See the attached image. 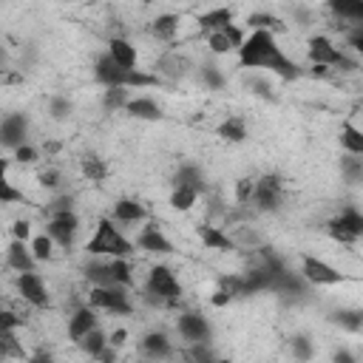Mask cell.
<instances>
[{"label": "cell", "mask_w": 363, "mask_h": 363, "mask_svg": "<svg viewBox=\"0 0 363 363\" xmlns=\"http://www.w3.org/2000/svg\"><path fill=\"white\" fill-rule=\"evenodd\" d=\"M239 60L244 68H270L275 77H281L286 83H293L304 74L301 65L293 62L278 48V43L270 32H253L250 37H244V43L239 48Z\"/></svg>", "instance_id": "cell-1"}, {"label": "cell", "mask_w": 363, "mask_h": 363, "mask_svg": "<svg viewBox=\"0 0 363 363\" xmlns=\"http://www.w3.org/2000/svg\"><path fill=\"white\" fill-rule=\"evenodd\" d=\"M94 77L97 83H103L105 88H154L162 80L157 74H145L142 68H119L108 54H100L94 62Z\"/></svg>", "instance_id": "cell-2"}, {"label": "cell", "mask_w": 363, "mask_h": 363, "mask_svg": "<svg viewBox=\"0 0 363 363\" xmlns=\"http://www.w3.org/2000/svg\"><path fill=\"white\" fill-rule=\"evenodd\" d=\"M145 301L154 304V307H173L182 298V284L176 281L173 270L165 264L151 267L148 272V284H145Z\"/></svg>", "instance_id": "cell-3"}, {"label": "cell", "mask_w": 363, "mask_h": 363, "mask_svg": "<svg viewBox=\"0 0 363 363\" xmlns=\"http://www.w3.org/2000/svg\"><path fill=\"white\" fill-rule=\"evenodd\" d=\"M88 256H108V258H128L133 253V244L114 227L111 219H100L97 222V233L91 236V242L86 244Z\"/></svg>", "instance_id": "cell-4"}, {"label": "cell", "mask_w": 363, "mask_h": 363, "mask_svg": "<svg viewBox=\"0 0 363 363\" xmlns=\"http://www.w3.org/2000/svg\"><path fill=\"white\" fill-rule=\"evenodd\" d=\"M307 57L312 65H324L329 71H355L357 60H352L343 48H338L326 34H315L307 43Z\"/></svg>", "instance_id": "cell-5"}, {"label": "cell", "mask_w": 363, "mask_h": 363, "mask_svg": "<svg viewBox=\"0 0 363 363\" xmlns=\"http://www.w3.org/2000/svg\"><path fill=\"white\" fill-rule=\"evenodd\" d=\"M284 202V179L278 173H264L261 179H256V193L250 207L258 213H275Z\"/></svg>", "instance_id": "cell-6"}, {"label": "cell", "mask_w": 363, "mask_h": 363, "mask_svg": "<svg viewBox=\"0 0 363 363\" xmlns=\"http://www.w3.org/2000/svg\"><path fill=\"white\" fill-rule=\"evenodd\" d=\"M326 233L338 242V244H357V239L363 236V216L355 210V207H346L341 216H335V219L326 222Z\"/></svg>", "instance_id": "cell-7"}, {"label": "cell", "mask_w": 363, "mask_h": 363, "mask_svg": "<svg viewBox=\"0 0 363 363\" xmlns=\"http://www.w3.org/2000/svg\"><path fill=\"white\" fill-rule=\"evenodd\" d=\"M88 301H91V307H100V310L114 312V315L133 312V304H131V296L125 286H91Z\"/></svg>", "instance_id": "cell-8"}, {"label": "cell", "mask_w": 363, "mask_h": 363, "mask_svg": "<svg viewBox=\"0 0 363 363\" xmlns=\"http://www.w3.org/2000/svg\"><path fill=\"white\" fill-rule=\"evenodd\" d=\"M301 278L315 286H335V284L346 281V275L341 270H335L332 264H326L318 256H301Z\"/></svg>", "instance_id": "cell-9"}, {"label": "cell", "mask_w": 363, "mask_h": 363, "mask_svg": "<svg viewBox=\"0 0 363 363\" xmlns=\"http://www.w3.org/2000/svg\"><path fill=\"white\" fill-rule=\"evenodd\" d=\"M77 230H80L77 213H57V216H48L46 236H48L54 244H60L62 250H71V247H74Z\"/></svg>", "instance_id": "cell-10"}, {"label": "cell", "mask_w": 363, "mask_h": 363, "mask_svg": "<svg viewBox=\"0 0 363 363\" xmlns=\"http://www.w3.org/2000/svg\"><path fill=\"white\" fill-rule=\"evenodd\" d=\"M15 286H18L20 298H23L26 304L37 307V310H46V307L51 304L48 289H46V284H43V278H40L37 272H20L18 281H15Z\"/></svg>", "instance_id": "cell-11"}, {"label": "cell", "mask_w": 363, "mask_h": 363, "mask_svg": "<svg viewBox=\"0 0 363 363\" xmlns=\"http://www.w3.org/2000/svg\"><path fill=\"white\" fill-rule=\"evenodd\" d=\"M176 329L187 343H210V335H213L202 312H182L176 321Z\"/></svg>", "instance_id": "cell-12"}, {"label": "cell", "mask_w": 363, "mask_h": 363, "mask_svg": "<svg viewBox=\"0 0 363 363\" xmlns=\"http://www.w3.org/2000/svg\"><path fill=\"white\" fill-rule=\"evenodd\" d=\"M26 136H29V119L26 114H9L0 119V145H6V148H20L26 145Z\"/></svg>", "instance_id": "cell-13"}, {"label": "cell", "mask_w": 363, "mask_h": 363, "mask_svg": "<svg viewBox=\"0 0 363 363\" xmlns=\"http://www.w3.org/2000/svg\"><path fill=\"white\" fill-rule=\"evenodd\" d=\"M242 43H244V29L236 26V23H230V26H225V29H219V32H210V34H207V48H210L213 54L239 51Z\"/></svg>", "instance_id": "cell-14"}, {"label": "cell", "mask_w": 363, "mask_h": 363, "mask_svg": "<svg viewBox=\"0 0 363 363\" xmlns=\"http://www.w3.org/2000/svg\"><path fill=\"white\" fill-rule=\"evenodd\" d=\"M136 247L145 250V253H154V256H171V253H173V242H171L157 225H148V227L139 230Z\"/></svg>", "instance_id": "cell-15"}, {"label": "cell", "mask_w": 363, "mask_h": 363, "mask_svg": "<svg viewBox=\"0 0 363 363\" xmlns=\"http://www.w3.org/2000/svg\"><path fill=\"white\" fill-rule=\"evenodd\" d=\"M97 321H100V318H97L94 307H77L74 315L68 318V338L80 343L91 329H97Z\"/></svg>", "instance_id": "cell-16"}, {"label": "cell", "mask_w": 363, "mask_h": 363, "mask_svg": "<svg viewBox=\"0 0 363 363\" xmlns=\"http://www.w3.org/2000/svg\"><path fill=\"white\" fill-rule=\"evenodd\" d=\"M145 219H148V210L136 199H119L111 210V222H119V225H139Z\"/></svg>", "instance_id": "cell-17"}, {"label": "cell", "mask_w": 363, "mask_h": 363, "mask_svg": "<svg viewBox=\"0 0 363 363\" xmlns=\"http://www.w3.org/2000/svg\"><path fill=\"white\" fill-rule=\"evenodd\" d=\"M139 349L148 355L151 360H165V357L173 355V343H171V338L165 332H148L139 341Z\"/></svg>", "instance_id": "cell-18"}, {"label": "cell", "mask_w": 363, "mask_h": 363, "mask_svg": "<svg viewBox=\"0 0 363 363\" xmlns=\"http://www.w3.org/2000/svg\"><path fill=\"white\" fill-rule=\"evenodd\" d=\"M187 74V60L182 57V54H176V51H168V54H162L159 57V62H157V77L162 80H182Z\"/></svg>", "instance_id": "cell-19"}, {"label": "cell", "mask_w": 363, "mask_h": 363, "mask_svg": "<svg viewBox=\"0 0 363 363\" xmlns=\"http://www.w3.org/2000/svg\"><path fill=\"white\" fill-rule=\"evenodd\" d=\"M6 264H9L12 270H18V272H34V270H37V261H34L29 244H23V242H12V244H9V250H6Z\"/></svg>", "instance_id": "cell-20"}, {"label": "cell", "mask_w": 363, "mask_h": 363, "mask_svg": "<svg viewBox=\"0 0 363 363\" xmlns=\"http://www.w3.org/2000/svg\"><path fill=\"white\" fill-rule=\"evenodd\" d=\"M119 68H136V48L125 40V37H111L108 40V51H105Z\"/></svg>", "instance_id": "cell-21"}, {"label": "cell", "mask_w": 363, "mask_h": 363, "mask_svg": "<svg viewBox=\"0 0 363 363\" xmlns=\"http://www.w3.org/2000/svg\"><path fill=\"white\" fill-rule=\"evenodd\" d=\"M199 239L204 242V247H207V250H222V253L236 250L233 239H230L222 227H213V225H202V227H199Z\"/></svg>", "instance_id": "cell-22"}, {"label": "cell", "mask_w": 363, "mask_h": 363, "mask_svg": "<svg viewBox=\"0 0 363 363\" xmlns=\"http://www.w3.org/2000/svg\"><path fill=\"white\" fill-rule=\"evenodd\" d=\"M173 187H187V190H196L199 196L207 190L204 185V173L196 168V165H182L176 173H173Z\"/></svg>", "instance_id": "cell-23"}, {"label": "cell", "mask_w": 363, "mask_h": 363, "mask_svg": "<svg viewBox=\"0 0 363 363\" xmlns=\"http://www.w3.org/2000/svg\"><path fill=\"white\" fill-rule=\"evenodd\" d=\"M125 111L131 117H136V119H151V122L162 119V108L151 97H131L128 105H125Z\"/></svg>", "instance_id": "cell-24"}, {"label": "cell", "mask_w": 363, "mask_h": 363, "mask_svg": "<svg viewBox=\"0 0 363 363\" xmlns=\"http://www.w3.org/2000/svg\"><path fill=\"white\" fill-rule=\"evenodd\" d=\"M338 20L335 23H343V20H352V26L357 20H363V4H357V0H332V4L326 6Z\"/></svg>", "instance_id": "cell-25"}, {"label": "cell", "mask_w": 363, "mask_h": 363, "mask_svg": "<svg viewBox=\"0 0 363 363\" xmlns=\"http://www.w3.org/2000/svg\"><path fill=\"white\" fill-rule=\"evenodd\" d=\"M247 26L253 32H270V34H278V32H286V23L278 18V15H270V12H253L247 18Z\"/></svg>", "instance_id": "cell-26"}, {"label": "cell", "mask_w": 363, "mask_h": 363, "mask_svg": "<svg viewBox=\"0 0 363 363\" xmlns=\"http://www.w3.org/2000/svg\"><path fill=\"white\" fill-rule=\"evenodd\" d=\"M179 23H182L179 15H159V18L151 20V34L157 40H162V43H171L176 37V32H179Z\"/></svg>", "instance_id": "cell-27"}, {"label": "cell", "mask_w": 363, "mask_h": 363, "mask_svg": "<svg viewBox=\"0 0 363 363\" xmlns=\"http://www.w3.org/2000/svg\"><path fill=\"white\" fill-rule=\"evenodd\" d=\"M341 145L349 157H363V131L352 122L341 125Z\"/></svg>", "instance_id": "cell-28"}, {"label": "cell", "mask_w": 363, "mask_h": 363, "mask_svg": "<svg viewBox=\"0 0 363 363\" xmlns=\"http://www.w3.org/2000/svg\"><path fill=\"white\" fill-rule=\"evenodd\" d=\"M196 23H199L207 34H210V32H219V29H225V26L233 23V9H213V12H204V15H199Z\"/></svg>", "instance_id": "cell-29"}, {"label": "cell", "mask_w": 363, "mask_h": 363, "mask_svg": "<svg viewBox=\"0 0 363 363\" xmlns=\"http://www.w3.org/2000/svg\"><path fill=\"white\" fill-rule=\"evenodd\" d=\"M80 171H83V176H86L88 182H103V179L108 176V165H105V159L97 157V154H86V157L80 159Z\"/></svg>", "instance_id": "cell-30"}, {"label": "cell", "mask_w": 363, "mask_h": 363, "mask_svg": "<svg viewBox=\"0 0 363 363\" xmlns=\"http://www.w3.org/2000/svg\"><path fill=\"white\" fill-rule=\"evenodd\" d=\"M227 236L233 239V244H236V247L258 250V247L264 244V236H261L256 227H250V225H239V227H233V233H227Z\"/></svg>", "instance_id": "cell-31"}, {"label": "cell", "mask_w": 363, "mask_h": 363, "mask_svg": "<svg viewBox=\"0 0 363 363\" xmlns=\"http://www.w3.org/2000/svg\"><path fill=\"white\" fill-rule=\"evenodd\" d=\"M108 272H111V281L117 286H133V270L128 264V258H108Z\"/></svg>", "instance_id": "cell-32"}, {"label": "cell", "mask_w": 363, "mask_h": 363, "mask_svg": "<svg viewBox=\"0 0 363 363\" xmlns=\"http://www.w3.org/2000/svg\"><path fill=\"white\" fill-rule=\"evenodd\" d=\"M219 136L227 139V142H244L247 139V122L242 117H227L219 125Z\"/></svg>", "instance_id": "cell-33"}, {"label": "cell", "mask_w": 363, "mask_h": 363, "mask_svg": "<svg viewBox=\"0 0 363 363\" xmlns=\"http://www.w3.org/2000/svg\"><path fill=\"white\" fill-rule=\"evenodd\" d=\"M9 357H18V360L26 357V349H23V343L18 341L15 332L0 335V360H9Z\"/></svg>", "instance_id": "cell-34"}, {"label": "cell", "mask_w": 363, "mask_h": 363, "mask_svg": "<svg viewBox=\"0 0 363 363\" xmlns=\"http://www.w3.org/2000/svg\"><path fill=\"white\" fill-rule=\"evenodd\" d=\"M105 346H108V335H105L100 326H97V329H91V332H88V335L80 341V349H83L88 357H97V355H100Z\"/></svg>", "instance_id": "cell-35"}, {"label": "cell", "mask_w": 363, "mask_h": 363, "mask_svg": "<svg viewBox=\"0 0 363 363\" xmlns=\"http://www.w3.org/2000/svg\"><path fill=\"white\" fill-rule=\"evenodd\" d=\"M216 355L210 349V343H187L182 349V360L185 363H210Z\"/></svg>", "instance_id": "cell-36"}, {"label": "cell", "mask_w": 363, "mask_h": 363, "mask_svg": "<svg viewBox=\"0 0 363 363\" xmlns=\"http://www.w3.org/2000/svg\"><path fill=\"white\" fill-rule=\"evenodd\" d=\"M29 250H32L34 261H51V258H54V242H51L46 233H43V236H34L32 244H29Z\"/></svg>", "instance_id": "cell-37"}, {"label": "cell", "mask_w": 363, "mask_h": 363, "mask_svg": "<svg viewBox=\"0 0 363 363\" xmlns=\"http://www.w3.org/2000/svg\"><path fill=\"white\" fill-rule=\"evenodd\" d=\"M332 321L341 324V326L349 329V332H360V326H363V312H360V310H338V312L332 315Z\"/></svg>", "instance_id": "cell-38"}, {"label": "cell", "mask_w": 363, "mask_h": 363, "mask_svg": "<svg viewBox=\"0 0 363 363\" xmlns=\"http://www.w3.org/2000/svg\"><path fill=\"white\" fill-rule=\"evenodd\" d=\"M199 202V193L196 190H187V187H173V193H171V207L173 210H190L193 204Z\"/></svg>", "instance_id": "cell-39"}, {"label": "cell", "mask_w": 363, "mask_h": 363, "mask_svg": "<svg viewBox=\"0 0 363 363\" xmlns=\"http://www.w3.org/2000/svg\"><path fill=\"white\" fill-rule=\"evenodd\" d=\"M341 171H343V179L355 185V182H360V179H363V159H360V157H349V154H346V157L341 159Z\"/></svg>", "instance_id": "cell-40"}, {"label": "cell", "mask_w": 363, "mask_h": 363, "mask_svg": "<svg viewBox=\"0 0 363 363\" xmlns=\"http://www.w3.org/2000/svg\"><path fill=\"white\" fill-rule=\"evenodd\" d=\"M128 91L125 88H105V94H103V108L105 111H119V108H125L128 105Z\"/></svg>", "instance_id": "cell-41"}, {"label": "cell", "mask_w": 363, "mask_h": 363, "mask_svg": "<svg viewBox=\"0 0 363 363\" xmlns=\"http://www.w3.org/2000/svg\"><path fill=\"white\" fill-rule=\"evenodd\" d=\"M18 202H26L23 193L6 179V173H0V204H18Z\"/></svg>", "instance_id": "cell-42"}, {"label": "cell", "mask_w": 363, "mask_h": 363, "mask_svg": "<svg viewBox=\"0 0 363 363\" xmlns=\"http://www.w3.org/2000/svg\"><path fill=\"white\" fill-rule=\"evenodd\" d=\"M253 193H256V179H250V176H242V179L236 182V202H239L242 207H250V202H253Z\"/></svg>", "instance_id": "cell-43"}, {"label": "cell", "mask_w": 363, "mask_h": 363, "mask_svg": "<svg viewBox=\"0 0 363 363\" xmlns=\"http://www.w3.org/2000/svg\"><path fill=\"white\" fill-rule=\"evenodd\" d=\"M46 210H48V216H57V213H74V196H68V193L54 196V199L46 204Z\"/></svg>", "instance_id": "cell-44"}, {"label": "cell", "mask_w": 363, "mask_h": 363, "mask_svg": "<svg viewBox=\"0 0 363 363\" xmlns=\"http://www.w3.org/2000/svg\"><path fill=\"white\" fill-rule=\"evenodd\" d=\"M293 355H296V360H301V363L312 360V341H310L307 335H296V338H293Z\"/></svg>", "instance_id": "cell-45"}, {"label": "cell", "mask_w": 363, "mask_h": 363, "mask_svg": "<svg viewBox=\"0 0 363 363\" xmlns=\"http://www.w3.org/2000/svg\"><path fill=\"white\" fill-rule=\"evenodd\" d=\"M26 318L12 312V310H0V335H6V332H15Z\"/></svg>", "instance_id": "cell-46"}, {"label": "cell", "mask_w": 363, "mask_h": 363, "mask_svg": "<svg viewBox=\"0 0 363 363\" xmlns=\"http://www.w3.org/2000/svg\"><path fill=\"white\" fill-rule=\"evenodd\" d=\"M343 34H346V46H349L352 51H357V54H360V51H363V23L349 26Z\"/></svg>", "instance_id": "cell-47"}, {"label": "cell", "mask_w": 363, "mask_h": 363, "mask_svg": "<svg viewBox=\"0 0 363 363\" xmlns=\"http://www.w3.org/2000/svg\"><path fill=\"white\" fill-rule=\"evenodd\" d=\"M219 289L230 293L233 298H242V275H222L219 278Z\"/></svg>", "instance_id": "cell-48"}, {"label": "cell", "mask_w": 363, "mask_h": 363, "mask_svg": "<svg viewBox=\"0 0 363 363\" xmlns=\"http://www.w3.org/2000/svg\"><path fill=\"white\" fill-rule=\"evenodd\" d=\"M202 77L207 80V86H210V88H222V83H225L219 65H213V62H207V65L202 68Z\"/></svg>", "instance_id": "cell-49"}, {"label": "cell", "mask_w": 363, "mask_h": 363, "mask_svg": "<svg viewBox=\"0 0 363 363\" xmlns=\"http://www.w3.org/2000/svg\"><path fill=\"white\" fill-rule=\"evenodd\" d=\"M40 185L46 187V190H57L60 187V182H62V173L57 171V168H48V171H40Z\"/></svg>", "instance_id": "cell-50"}, {"label": "cell", "mask_w": 363, "mask_h": 363, "mask_svg": "<svg viewBox=\"0 0 363 363\" xmlns=\"http://www.w3.org/2000/svg\"><path fill=\"white\" fill-rule=\"evenodd\" d=\"M15 159L23 162V165H32V162H37V148H32V145L26 142V145H20V148H15Z\"/></svg>", "instance_id": "cell-51"}, {"label": "cell", "mask_w": 363, "mask_h": 363, "mask_svg": "<svg viewBox=\"0 0 363 363\" xmlns=\"http://www.w3.org/2000/svg\"><path fill=\"white\" fill-rule=\"evenodd\" d=\"M12 236H15V242H29L32 239V225L29 222H23V219H18L15 225H12Z\"/></svg>", "instance_id": "cell-52"}, {"label": "cell", "mask_w": 363, "mask_h": 363, "mask_svg": "<svg viewBox=\"0 0 363 363\" xmlns=\"http://www.w3.org/2000/svg\"><path fill=\"white\" fill-rule=\"evenodd\" d=\"M68 114H71V103H68V100H60V97L51 100V117H54V119H65Z\"/></svg>", "instance_id": "cell-53"}, {"label": "cell", "mask_w": 363, "mask_h": 363, "mask_svg": "<svg viewBox=\"0 0 363 363\" xmlns=\"http://www.w3.org/2000/svg\"><path fill=\"white\" fill-rule=\"evenodd\" d=\"M236 298L230 296V293H225V289H219V286H216V293H213V298H210V304L213 307H227V304H233Z\"/></svg>", "instance_id": "cell-54"}, {"label": "cell", "mask_w": 363, "mask_h": 363, "mask_svg": "<svg viewBox=\"0 0 363 363\" xmlns=\"http://www.w3.org/2000/svg\"><path fill=\"white\" fill-rule=\"evenodd\" d=\"M125 341H128V329H114V335H108V346H114V349L125 346Z\"/></svg>", "instance_id": "cell-55"}, {"label": "cell", "mask_w": 363, "mask_h": 363, "mask_svg": "<svg viewBox=\"0 0 363 363\" xmlns=\"http://www.w3.org/2000/svg\"><path fill=\"white\" fill-rule=\"evenodd\" d=\"M26 363H57V357H54L51 352H46V349H40V352H34L32 357H26Z\"/></svg>", "instance_id": "cell-56"}, {"label": "cell", "mask_w": 363, "mask_h": 363, "mask_svg": "<svg viewBox=\"0 0 363 363\" xmlns=\"http://www.w3.org/2000/svg\"><path fill=\"white\" fill-rule=\"evenodd\" d=\"M0 83H6V86L23 83V74H18V71H9V68H4V71H0Z\"/></svg>", "instance_id": "cell-57"}, {"label": "cell", "mask_w": 363, "mask_h": 363, "mask_svg": "<svg viewBox=\"0 0 363 363\" xmlns=\"http://www.w3.org/2000/svg\"><path fill=\"white\" fill-rule=\"evenodd\" d=\"M332 363H357V357H355L349 349H335V355H332Z\"/></svg>", "instance_id": "cell-58"}, {"label": "cell", "mask_w": 363, "mask_h": 363, "mask_svg": "<svg viewBox=\"0 0 363 363\" xmlns=\"http://www.w3.org/2000/svg\"><path fill=\"white\" fill-rule=\"evenodd\" d=\"M94 360H97V363H117V349H114V346H105Z\"/></svg>", "instance_id": "cell-59"}, {"label": "cell", "mask_w": 363, "mask_h": 363, "mask_svg": "<svg viewBox=\"0 0 363 363\" xmlns=\"http://www.w3.org/2000/svg\"><path fill=\"white\" fill-rule=\"evenodd\" d=\"M310 77L326 80V77H332V71H329V68H324V65H312V68H310Z\"/></svg>", "instance_id": "cell-60"}, {"label": "cell", "mask_w": 363, "mask_h": 363, "mask_svg": "<svg viewBox=\"0 0 363 363\" xmlns=\"http://www.w3.org/2000/svg\"><path fill=\"white\" fill-rule=\"evenodd\" d=\"M250 86L256 88V94H261V97H272V94H270V86H267V83H261V80H253Z\"/></svg>", "instance_id": "cell-61"}, {"label": "cell", "mask_w": 363, "mask_h": 363, "mask_svg": "<svg viewBox=\"0 0 363 363\" xmlns=\"http://www.w3.org/2000/svg\"><path fill=\"white\" fill-rule=\"evenodd\" d=\"M43 151H46V154H57V151H60V142H46Z\"/></svg>", "instance_id": "cell-62"}, {"label": "cell", "mask_w": 363, "mask_h": 363, "mask_svg": "<svg viewBox=\"0 0 363 363\" xmlns=\"http://www.w3.org/2000/svg\"><path fill=\"white\" fill-rule=\"evenodd\" d=\"M210 363H233V360H227V357H213Z\"/></svg>", "instance_id": "cell-63"}, {"label": "cell", "mask_w": 363, "mask_h": 363, "mask_svg": "<svg viewBox=\"0 0 363 363\" xmlns=\"http://www.w3.org/2000/svg\"><path fill=\"white\" fill-rule=\"evenodd\" d=\"M0 298H4V296H0Z\"/></svg>", "instance_id": "cell-64"}]
</instances>
